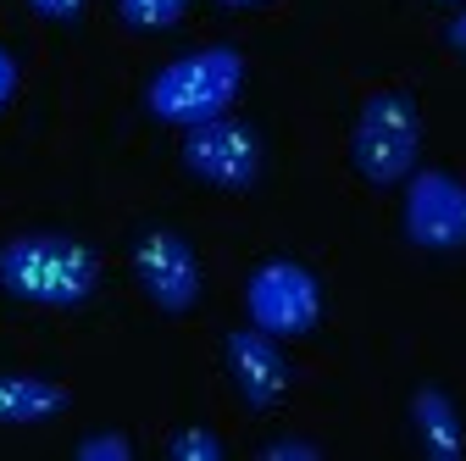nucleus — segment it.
<instances>
[{"mask_svg": "<svg viewBox=\"0 0 466 461\" xmlns=\"http://www.w3.org/2000/svg\"><path fill=\"white\" fill-rule=\"evenodd\" d=\"M128 456H134L128 434H89V439H78V461H128Z\"/></svg>", "mask_w": 466, "mask_h": 461, "instance_id": "obj_13", "label": "nucleus"}, {"mask_svg": "<svg viewBox=\"0 0 466 461\" xmlns=\"http://www.w3.org/2000/svg\"><path fill=\"white\" fill-rule=\"evenodd\" d=\"M28 6H34L39 17H50V23H73V17L89 6V0H28Z\"/></svg>", "mask_w": 466, "mask_h": 461, "instance_id": "obj_15", "label": "nucleus"}, {"mask_svg": "<svg viewBox=\"0 0 466 461\" xmlns=\"http://www.w3.org/2000/svg\"><path fill=\"white\" fill-rule=\"evenodd\" d=\"M222 351H228V373H233V384H239L245 406L272 412L283 400V389H289V362L278 351V339L250 323V328H233Z\"/></svg>", "mask_w": 466, "mask_h": 461, "instance_id": "obj_8", "label": "nucleus"}, {"mask_svg": "<svg viewBox=\"0 0 466 461\" xmlns=\"http://www.w3.org/2000/svg\"><path fill=\"white\" fill-rule=\"evenodd\" d=\"M95 283H100L95 251L67 234H23L0 245V290L28 306L73 312L95 295Z\"/></svg>", "mask_w": 466, "mask_h": 461, "instance_id": "obj_1", "label": "nucleus"}, {"mask_svg": "<svg viewBox=\"0 0 466 461\" xmlns=\"http://www.w3.org/2000/svg\"><path fill=\"white\" fill-rule=\"evenodd\" d=\"M405 240L422 251L466 245V184L444 167H422L405 179Z\"/></svg>", "mask_w": 466, "mask_h": 461, "instance_id": "obj_6", "label": "nucleus"}, {"mask_svg": "<svg viewBox=\"0 0 466 461\" xmlns=\"http://www.w3.org/2000/svg\"><path fill=\"white\" fill-rule=\"evenodd\" d=\"M222 6H261V0H222Z\"/></svg>", "mask_w": 466, "mask_h": 461, "instance_id": "obj_18", "label": "nucleus"}, {"mask_svg": "<svg viewBox=\"0 0 466 461\" xmlns=\"http://www.w3.org/2000/svg\"><path fill=\"white\" fill-rule=\"evenodd\" d=\"M450 45H455V50H466V12L450 23Z\"/></svg>", "mask_w": 466, "mask_h": 461, "instance_id": "obj_17", "label": "nucleus"}, {"mask_svg": "<svg viewBox=\"0 0 466 461\" xmlns=\"http://www.w3.org/2000/svg\"><path fill=\"white\" fill-rule=\"evenodd\" d=\"M12 89H17V62L6 56V45H0V106L12 100Z\"/></svg>", "mask_w": 466, "mask_h": 461, "instance_id": "obj_16", "label": "nucleus"}, {"mask_svg": "<svg viewBox=\"0 0 466 461\" xmlns=\"http://www.w3.org/2000/svg\"><path fill=\"white\" fill-rule=\"evenodd\" d=\"M245 312H250V323H256L261 333H272V339H300V333H311L317 317H322V290H317L311 267L289 261V256H272V261H261V267L250 272V283H245Z\"/></svg>", "mask_w": 466, "mask_h": 461, "instance_id": "obj_4", "label": "nucleus"}, {"mask_svg": "<svg viewBox=\"0 0 466 461\" xmlns=\"http://www.w3.org/2000/svg\"><path fill=\"white\" fill-rule=\"evenodd\" d=\"M239 89H245V56L233 50V45H206L195 56L167 62L150 78L145 106H150V118H161L172 128H195V123L222 118Z\"/></svg>", "mask_w": 466, "mask_h": 461, "instance_id": "obj_2", "label": "nucleus"}, {"mask_svg": "<svg viewBox=\"0 0 466 461\" xmlns=\"http://www.w3.org/2000/svg\"><path fill=\"white\" fill-rule=\"evenodd\" d=\"M189 0H116V12H123V23L134 28H172L184 17Z\"/></svg>", "mask_w": 466, "mask_h": 461, "instance_id": "obj_12", "label": "nucleus"}, {"mask_svg": "<svg viewBox=\"0 0 466 461\" xmlns=\"http://www.w3.org/2000/svg\"><path fill=\"white\" fill-rule=\"evenodd\" d=\"M184 167L211 190H250L261 179V139L250 123L211 118L184 134Z\"/></svg>", "mask_w": 466, "mask_h": 461, "instance_id": "obj_5", "label": "nucleus"}, {"mask_svg": "<svg viewBox=\"0 0 466 461\" xmlns=\"http://www.w3.org/2000/svg\"><path fill=\"white\" fill-rule=\"evenodd\" d=\"M261 461H322V445H311V439H272V445H261Z\"/></svg>", "mask_w": 466, "mask_h": 461, "instance_id": "obj_14", "label": "nucleus"}, {"mask_svg": "<svg viewBox=\"0 0 466 461\" xmlns=\"http://www.w3.org/2000/svg\"><path fill=\"white\" fill-rule=\"evenodd\" d=\"M67 406V389L62 384H45V378H23L6 373L0 378V423H45Z\"/></svg>", "mask_w": 466, "mask_h": 461, "instance_id": "obj_10", "label": "nucleus"}, {"mask_svg": "<svg viewBox=\"0 0 466 461\" xmlns=\"http://www.w3.org/2000/svg\"><path fill=\"white\" fill-rule=\"evenodd\" d=\"M411 423H417V439L433 461H461L466 456V434H461V417H455V400L439 389V384H422L411 394Z\"/></svg>", "mask_w": 466, "mask_h": 461, "instance_id": "obj_9", "label": "nucleus"}, {"mask_svg": "<svg viewBox=\"0 0 466 461\" xmlns=\"http://www.w3.org/2000/svg\"><path fill=\"white\" fill-rule=\"evenodd\" d=\"M228 445L211 434V428H178L167 439V461H222Z\"/></svg>", "mask_w": 466, "mask_h": 461, "instance_id": "obj_11", "label": "nucleus"}, {"mask_svg": "<svg viewBox=\"0 0 466 461\" xmlns=\"http://www.w3.org/2000/svg\"><path fill=\"white\" fill-rule=\"evenodd\" d=\"M134 272H139V290L167 312V317H184L195 312L200 301V261L189 251L184 234H172V228H150L134 251Z\"/></svg>", "mask_w": 466, "mask_h": 461, "instance_id": "obj_7", "label": "nucleus"}, {"mask_svg": "<svg viewBox=\"0 0 466 461\" xmlns=\"http://www.w3.org/2000/svg\"><path fill=\"white\" fill-rule=\"evenodd\" d=\"M417 150H422V118H417L411 95H400V89L372 95L356 118V134H350V156H356L361 179L378 190L405 184L417 172Z\"/></svg>", "mask_w": 466, "mask_h": 461, "instance_id": "obj_3", "label": "nucleus"}]
</instances>
